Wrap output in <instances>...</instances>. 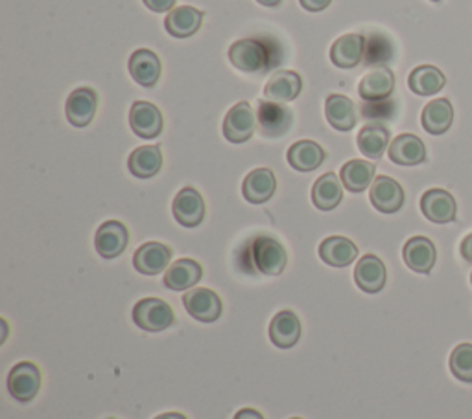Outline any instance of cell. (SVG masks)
<instances>
[{
	"label": "cell",
	"mask_w": 472,
	"mask_h": 419,
	"mask_svg": "<svg viewBox=\"0 0 472 419\" xmlns=\"http://www.w3.org/2000/svg\"><path fill=\"white\" fill-rule=\"evenodd\" d=\"M251 261L266 276H279L288 263L286 249L272 236H259L251 243Z\"/></svg>",
	"instance_id": "6da1fadb"
},
{
	"label": "cell",
	"mask_w": 472,
	"mask_h": 419,
	"mask_svg": "<svg viewBox=\"0 0 472 419\" xmlns=\"http://www.w3.org/2000/svg\"><path fill=\"white\" fill-rule=\"evenodd\" d=\"M133 322L142 331L159 333L174 324V311L165 300L159 298H142L133 308Z\"/></svg>",
	"instance_id": "7a4b0ae2"
},
{
	"label": "cell",
	"mask_w": 472,
	"mask_h": 419,
	"mask_svg": "<svg viewBox=\"0 0 472 419\" xmlns=\"http://www.w3.org/2000/svg\"><path fill=\"white\" fill-rule=\"evenodd\" d=\"M270 50L264 43L255 39H242L236 41L229 48V61L235 68L242 72H263L270 66Z\"/></svg>",
	"instance_id": "3957f363"
},
{
	"label": "cell",
	"mask_w": 472,
	"mask_h": 419,
	"mask_svg": "<svg viewBox=\"0 0 472 419\" xmlns=\"http://www.w3.org/2000/svg\"><path fill=\"white\" fill-rule=\"evenodd\" d=\"M41 388V370L33 362H19L8 375V390L19 403H30Z\"/></svg>",
	"instance_id": "277c9868"
},
{
	"label": "cell",
	"mask_w": 472,
	"mask_h": 419,
	"mask_svg": "<svg viewBox=\"0 0 472 419\" xmlns=\"http://www.w3.org/2000/svg\"><path fill=\"white\" fill-rule=\"evenodd\" d=\"M183 303L192 319L205 322V324L216 322L222 317V311H224V303L220 296H218L214 291L203 289V287L191 289L183 296Z\"/></svg>",
	"instance_id": "5b68a950"
},
{
	"label": "cell",
	"mask_w": 472,
	"mask_h": 419,
	"mask_svg": "<svg viewBox=\"0 0 472 419\" xmlns=\"http://www.w3.org/2000/svg\"><path fill=\"white\" fill-rule=\"evenodd\" d=\"M129 126L137 136L152 140L163 133L165 120L157 105L140 100L135 101L129 110Z\"/></svg>",
	"instance_id": "8992f818"
},
{
	"label": "cell",
	"mask_w": 472,
	"mask_h": 419,
	"mask_svg": "<svg viewBox=\"0 0 472 419\" xmlns=\"http://www.w3.org/2000/svg\"><path fill=\"white\" fill-rule=\"evenodd\" d=\"M255 126H257V117L251 103L240 101L227 112V117L224 120V136L231 144H244L253 136V133H255Z\"/></svg>",
	"instance_id": "52a82bcc"
},
{
	"label": "cell",
	"mask_w": 472,
	"mask_h": 419,
	"mask_svg": "<svg viewBox=\"0 0 472 419\" xmlns=\"http://www.w3.org/2000/svg\"><path fill=\"white\" fill-rule=\"evenodd\" d=\"M129 241L128 228L120 221H105L94 236V247L96 252L103 259H113L119 258Z\"/></svg>",
	"instance_id": "ba28073f"
},
{
	"label": "cell",
	"mask_w": 472,
	"mask_h": 419,
	"mask_svg": "<svg viewBox=\"0 0 472 419\" xmlns=\"http://www.w3.org/2000/svg\"><path fill=\"white\" fill-rule=\"evenodd\" d=\"M456 199L441 188H432L421 197V212L423 215L438 224H447L456 219Z\"/></svg>",
	"instance_id": "9c48e42d"
},
{
	"label": "cell",
	"mask_w": 472,
	"mask_h": 419,
	"mask_svg": "<svg viewBox=\"0 0 472 419\" xmlns=\"http://www.w3.org/2000/svg\"><path fill=\"white\" fill-rule=\"evenodd\" d=\"M371 205L382 214H395L405 205V189L395 179L380 175L371 184Z\"/></svg>",
	"instance_id": "30bf717a"
},
{
	"label": "cell",
	"mask_w": 472,
	"mask_h": 419,
	"mask_svg": "<svg viewBox=\"0 0 472 419\" xmlns=\"http://www.w3.org/2000/svg\"><path fill=\"white\" fill-rule=\"evenodd\" d=\"M172 212L181 226L194 228L205 219V201L198 189L183 188L174 199Z\"/></svg>",
	"instance_id": "8fae6325"
},
{
	"label": "cell",
	"mask_w": 472,
	"mask_h": 419,
	"mask_svg": "<svg viewBox=\"0 0 472 419\" xmlns=\"http://www.w3.org/2000/svg\"><path fill=\"white\" fill-rule=\"evenodd\" d=\"M96 107H98L96 92L89 87H80L67 100L65 105L67 120L75 127H87L94 118Z\"/></svg>",
	"instance_id": "7c38bea8"
},
{
	"label": "cell",
	"mask_w": 472,
	"mask_h": 419,
	"mask_svg": "<svg viewBox=\"0 0 472 419\" xmlns=\"http://www.w3.org/2000/svg\"><path fill=\"white\" fill-rule=\"evenodd\" d=\"M172 259V250L157 241L144 243L133 256V266L137 273L147 275V276H156L166 271V266L170 265Z\"/></svg>",
	"instance_id": "4fadbf2b"
},
{
	"label": "cell",
	"mask_w": 472,
	"mask_h": 419,
	"mask_svg": "<svg viewBox=\"0 0 472 419\" xmlns=\"http://www.w3.org/2000/svg\"><path fill=\"white\" fill-rule=\"evenodd\" d=\"M257 120H259V126L264 136L277 138V136L286 135L289 126H292V110L284 107L282 103L261 101Z\"/></svg>",
	"instance_id": "5bb4252c"
},
{
	"label": "cell",
	"mask_w": 472,
	"mask_h": 419,
	"mask_svg": "<svg viewBox=\"0 0 472 419\" xmlns=\"http://www.w3.org/2000/svg\"><path fill=\"white\" fill-rule=\"evenodd\" d=\"M386 280H387V271L380 258L373 254L360 258L354 269V282L361 291L370 294L380 292L386 285Z\"/></svg>",
	"instance_id": "9a60e30c"
},
{
	"label": "cell",
	"mask_w": 472,
	"mask_h": 419,
	"mask_svg": "<svg viewBox=\"0 0 472 419\" xmlns=\"http://www.w3.org/2000/svg\"><path fill=\"white\" fill-rule=\"evenodd\" d=\"M395 89V75L387 66H377L361 78L358 94L366 101H386Z\"/></svg>",
	"instance_id": "2e32d148"
},
{
	"label": "cell",
	"mask_w": 472,
	"mask_h": 419,
	"mask_svg": "<svg viewBox=\"0 0 472 419\" xmlns=\"http://www.w3.org/2000/svg\"><path fill=\"white\" fill-rule=\"evenodd\" d=\"M389 161L398 166H419L426 161V147L415 135H398L387 147Z\"/></svg>",
	"instance_id": "e0dca14e"
},
{
	"label": "cell",
	"mask_w": 472,
	"mask_h": 419,
	"mask_svg": "<svg viewBox=\"0 0 472 419\" xmlns=\"http://www.w3.org/2000/svg\"><path fill=\"white\" fill-rule=\"evenodd\" d=\"M275 189H277V179H275L273 171L268 168L253 170L242 184L244 199L251 205L268 203L273 197Z\"/></svg>",
	"instance_id": "ac0fdd59"
},
{
	"label": "cell",
	"mask_w": 472,
	"mask_h": 419,
	"mask_svg": "<svg viewBox=\"0 0 472 419\" xmlns=\"http://www.w3.org/2000/svg\"><path fill=\"white\" fill-rule=\"evenodd\" d=\"M129 74L140 87H156L161 78V59L152 50H135L129 57Z\"/></svg>",
	"instance_id": "d6986e66"
},
{
	"label": "cell",
	"mask_w": 472,
	"mask_h": 419,
	"mask_svg": "<svg viewBox=\"0 0 472 419\" xmlns=\"http://www.w3.org/2000/svg\"><path fill=\"white\" fill-rule=\"evenodd\" d=\"M403 258L408 265V269L419 275H428L433 269L435 259H438V250H435V245L428 238L415 236L406 241L403 249Z\"/></svg>",
	"instance_id": "ffe728a7"
},
{
	"label": "cell",
	"mask_w": 472,
	"mask_h": 419,
	"mask_svg": "<svg viewBox=\"0 0 472 419\" xmlns=\"http://www.w3.org/2000/svg\"><path fill=\"white\" fill-rule=\"evenodd\" d=\"M301 89H303V80L298 72L279 70L270 78L264 89V96L275 103H288V101H294L301 94Z\"/></svg>",
	"instance_id": "44dd1931"
},
{
	"label": "cell",
	"mask_w": 472,
	"mask_h": 419,
	"mask_svg": "<svg viewBox=\"0 0 472 419\" xmlns=\"http://www.w3.org/2000/svg\"><path fill=\"white\" fill-rule=\"evenodd\" d=\"M366 39L360 33H347L331 47V59L338 68H354L366 54Z\"/></svg>",
	"instance_id": "7402d4cb"
},
{
	"label": "cell",
	"mask_w": 472,
	"mask_h": 419,
	"mask_svg": "<svg viewBox=\"0 0 472 419\" xmlns=\"http://www.w3.org/2000/svg\"><path fill=\"white\" fill-rule=\"evenodd\" d=\"M301 336V322L294 311H281L272 319L270 324V340L273 346L288 350L298 345Z\"/></svg>",
	"instance_id": "603a6c76"
},
{
	"label": "cell",
	"mask_w": 472,
	"mask_h": 419,
	"mask_svg": "<svg viewBox=\"0 0 472 419\" xmlns=\"http://www.w3.org/2000/svg\"><path fill=\"white\" fill-rule=\"evenodd\" d=\"M203 17L205 13L192 6H179L166 15L165 28L175 39H187L200 30Z\"/></svg>",
	"instance_id": "cb8c5ba5"
},
{
	"label": "cell",
	"mask_w": 472,
	"mask_h": 419,
	"mask_svg": "<svg viewBox=\"0 0 472 419\" xmlns=\"http://www.w3.org/2000/svg\"><path fill=\"white\" fill-rule=\"evenodd\" d=\"M201 276H203L201 265L194 259L183 258V259H177L175 263L168 266L163 282H165V287L172 291H187V289H192L201 280Z\"/></svg>",
	"instance_id": "d4e9b609"
},
{
	"label": "cell",
	"mask_w": 472,
	"mask_h": 419,
	"mask_svg": "<svg viewBox=\"0 0 472 419\" xmlns=\"http://www.w3.org/2000/svg\"><path fill=\"white\" fill-rule=\"evenodd\" d=\"M343 199V182L336 173H325L312 188V203L321 212L334 210Z\"/></svg>",
	"instance_id": "484cf974"
},
{
	"label": "cell",
	"mask_w": 472,
	"mask_h": 419,
	"mask_svg": "<svg viewBox=\"0 0 472 419\" xmlns=\"http://www.w3.org/2000/svg\"><path fill=\"white\" fill-rule=\"evenodd\" d=\"M325 117L336 131L347 133L354 129L358 117H356V107L354 103L342 94H331L325 101Z\"/></svg>",
	"instance_id": "4316f807"
},
{
	"label": "cell",
	"mask_w": 472,
	"mask_h": 419,
	"mask_svg": "<svg viewBox=\"0 0 472 419\" xmlns=\"http://www.w3.org/2000/svg\"><path fill=\"white\" fill-rule=\"evenodd\" d=\"M325 149L314 140L296 142L288 149V164L301 173L317 170L325 162Z\"/></svg>",
	"instance_id": "83f0119b"
},
{
	"label": "cell",
	"mask_w": 472,
	"mask_h": 419,
	"mask_svg": "<svg viewBox=\"0 0 472 419\" xmlns=\"http://www.w3.org/2000/svg\"><path fill=\"white\" fill-rule=\"evenodd\" d=\"M421 122L426 133L430 135H443L450 129L454 122V109L447 98H440L430 101L421 114Z\"/></svg>",
	"instance_id": "f1b7e54d"
},
{
	"label": "cell",
	"mask_w": 472,
	"mask_h": 419,
	"mask_svg": "<svg viewBox=\"0 0 472 419\" xmlns=\"http://www.w3.org/2000/svg\"><path fill=\"white\" fill-rule=\"evenodd\" d=\"M128 168L137 179H152L163 168V153L159 145L137 147L129 155Z\"/></svg>",
	"instance_id": "f546056e"
},
{
	"label": "cell",
	"mask_w": 472,
	"mask_h": 419,
	"mask_svg": "<svg viewBox=\"0 0 472 419\" xmlns=\"http://www.w3.org/2000/svg\"><path fill=\"white\" fill-rule=\"evenodd\" d=\"M447 85L445 74L432 65H421L412 70L408 78V87L417 96H433Z\"/></svg>",
	"instance_id": "4dcf8cb0"
},
{
	"label": "cell",
	"mask_w": 472,
	"mask_h": 419,
	"mask_svg": "<svg viewBox=\"0 0 472 419\" xmlns=\"http://www.w3.org/2000/svg\"><path fill=\"white\" fill-rule=\"evenodd\" d=\"M319 258L331 266H347L358 258V247L342 236H331L319 245Z\"/></svg>",
	"instance_id": "1f68e13d"
},
{
	"label": "cell",
	"mask_w": 472,
	"mask_h": 419,
	"mask_svg": "<svg viewBox=\"0 0 472 419\" xmlns=\"http://www.w3.org/2000/svg\"><path fill=\"white\" fill-rule=\"evenodd\" d=\"M375 173L377 168L373 162L370 161H349L347 164H343L342 171H340V179L343 182V188L349 189L352 194H360L368 189L375 180Z\"/></svg>",
	"instance_id": "d6a6232c"
},
{
	"label": "cell",
	"mask_w": 472,
	"mask_h": 419,
	"mask_svg": "<svg viewBox=\"0 0 472 419\" xmlns=\"http://www.w3.org/2000/svg\"><path fill=\"white\" fill-rule=\"evenodd\" d=\"M356 142L361 155L368 157L370 161H378L389 147V131L384 126L370 124L361 127Z\"/></svg>",
	"instance_id": "836d02e7"
},
{
	"label": "cell",
	"mask_w": 472,
	"mask_h": 419,
	"mask_svg": "<svg viewBox=\"0 0 472 419\" xmlns=\"http://www.w3.org/2000/svg\"><path fill=\"white\" fill-rule=\"evenodd\" d=\"M450 371L461 383H472V345L463 342L450 354Z\"/></svg>",
	"instance_id": "e575fe53"
},
{
	"label": "cell",
	"mask_w": 472,
	"mask_h": 419,
	"mask_svg": "<svg viewBox=\"0 0 472 419\" xmlns=\"http://www.w3.org/2000/svg\"><path fill=\"white\" fill-rule=\"evenodd\" d=\"M142 3L154 13H170L175 6V0H142Z\"/></svg>",
	"instance_id": "d590c367"
},
{
	"label": "cell",
	"mask_w": 472,
	"mask_h": 419,
	"mask_svg": "<svg viewBox=\"0 0 472 419\" xmlns=\"http://www.w3.org/2000/svg\"><path fill=\"white\" fill-rule=\"evenodd\" d=\"M299 3L307 12L317 13V12H323L325 8H329L333 0H299Z\"/></svg>",
	"instance_id": "8d00e7d4"
},
{
	"label": "cell",
	"mask_w": 472,
	"mask_h": 419,
	"mask_svg": "<svg viewBox=\"0 0 472 419\" xmlns=\"http://www.w3.org/2000/svg\"><path fill=\"white\" fill-rule=\"evenodd\" d=\"M459 254L467 263H472V232L463 238V241L459 245Z\"/></svg>",
	"instance_id": "74e56055"
},
{
	"label": "cell",
	"mask_w": 472,
	"mask_h": 419,
	"mask_svg": "<svg viewBox=\"0 0 472 419\" xmlns=\"http://www.w3.org/2000/svg\"><path fill=\"white\" fill-rule=\"evenodd\" d=\"M235 419H264V415L259 410H253V408H242L240 412H236Z\"/></svg>",
	"instance_id": "f35d334b"
},
{
	"label": "cell",
	"mask_w": 472,
	"mask_h": 419,
	"mask_svg": "<svg viewBox=\"0 0 472 419\" xmlns=\"http://www.w3.org/2000/svg\"><path fill=\"white\" fill-rule=\"evenodd\" d=\"M154 419H187V415L179 414V412H166V414H161V415H157Z\"/></svg>",
	"instance_id": "ab89813d"
},
{
	"label": "cell",
	"mask_w": 472,
	"mask_h": 419,
	"mask_svg": "<svg viewBox=\"0 0 472 419\" xmlns=\"http://www.w3.org/2000/svg\"><path fill=\"white\" fill-rule=\"evenodd\" d=\"M257 3L266 6V8H275V6H279L282 3V0H257Z\"/></svg>",
	"instance_id": "60d3db41"
},
{
	"label": "cell",
	"mask_w": 472,
	"mask_h": 419,
	"mask_svg": "<svg viewBox=\"0 0 472 419\" xmlns=\"http://www.w3.org/2000/svg\"><path fill=\"white\" fill-rule=\"evenodd\" d=\"M289 419H303V417H289Z\"/></svg>",
	"instance_id": "b9f144b4"
},
{
	"label": "cell",
	"mask_w": 472,
	"mask_h": 419,
	"mask_svg": "<svg viewBox=\"0 0 472 419\" xmlns=\"http://www.w3.org/2000/svg\"><path fill=\"white\" fill-rule=\"evenodd\" d=\"M432 3H440V0H432Z\"/></svg>",
	"instance_id": "7bdbcfd3"
},
{
	"label": "cell",
	"mask_w": 472,
	"mask_h": 419,
	"mask_svg": "<svg viewBox=\"0 0 472 419\" xmlns=\"http://www.w3.org/2000/svg\"><path fill=\"white\" fill-rule=\"evenodd\" d=\"M470 284H472V275H470Z\"/></svg>",
	"instance_id": "ee69618b"
}]
</instances>
